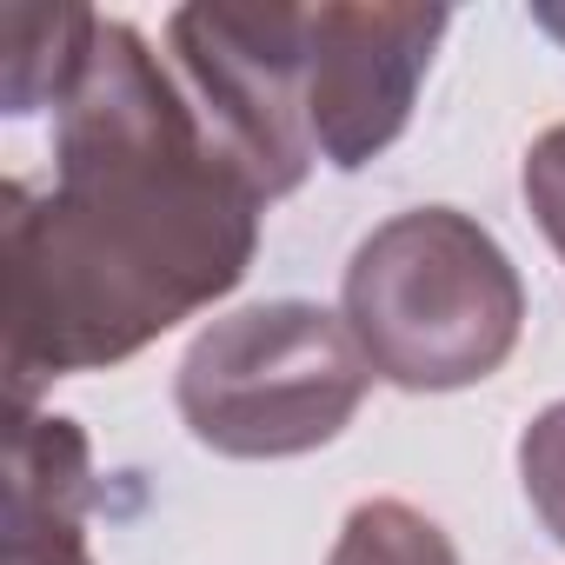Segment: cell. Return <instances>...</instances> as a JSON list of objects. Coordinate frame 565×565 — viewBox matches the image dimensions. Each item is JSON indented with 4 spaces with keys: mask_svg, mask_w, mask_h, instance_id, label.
Here are the masks:
<instances>
[{
    "mask_svg": "<svg viewBox=\"0 0 565 565\" xmlns=\"http://www.w3.org/2000/svg\"><path fill=\"white\" fill-rule=\"evenodd\" d=\"M266 193L140 28L94 14L54 100V186L8 180V386L107 373L226 300Z\"/></svg>",
    "mask_w": 565,
    "mask_h": 565,
    "instance_id": "obj_1",
    "label": "cell"
},
{
    "mask_svg": "<svg viewBox=\"0 0 565 565\" xmlns=\"http://www.w3.org/2000/svg\"><path fill=\"white\" fill-rule=\"evenodd\" d=\"M340 320L373 380L399 393H459L492 380L525 333L512 253L459 206H413L373 226L347 266Z\"/></svg>",
    "mask_w": 565,
    "mask_h": 565,
    "instance_id": "obj_2",
    "label": "cell"
},
{
    "mask_svg": "<svg viewBox=\"0 0 565 565\" xmlns=\"http://www.w3.org/2000/svg\"><path fill=\"white\" fill-rule=\"evenodd\" d=\"M373 366L353 327L313 300H259L213 320L173 380V406L186 433L226 459H300L333 446Z\"/></svg>",
    "mask_w": 565,
    "mask_h": 565,
    "instance_id": "obj_3",
    "label": "cell"
},
{
    "mask_svg": "<svg viewBox=\"0 0 565 565\" xmlns=\"http://www.w3.org/2000/svg\"><path fill=\"white\" fill-rule=\"evenodd\" d=\"M173 74L246 160L266 200L307 180V74H300V8H180L167 21Z\"/></svg>",
    "mask_w": 565,
    "mask_h": 565,
    "instance_id": "obj_4",
    "label": "cell"
},
{
    "mask_svg": "<svg viewBox=\"0 0 565 565\" xmlns=\"http://www.w3.org/2000/svg\"><path fill=\"white\" fill-rule=\"evenodd\" d=\"M446 28V8H353V0L300 8L307 134L327 167L353 173L406 134Z\"/></svg>",
    "mask_w": 565,
    "mask_h": 565,
    "instance_id": "obj_5",
    "label": "cell"
},
{
    "mask_svg": "<svg viewBox=\"0 0 565 565\" xmlns=\"http://www.w3.org/2000/svg\"><path fill=\"white\" fill-rule=\"evenodd\" d=\"M94 452L61 413H14L8 433V532L0 565H94L87 552Z\"/></svg>",
    "mask_w": 565,
    "mask_h": 565,
    "instance_id": "obj_6",
    "label": "cell"
},
{
    "mask_svg": "<svg viewBox=\"0 0 565 565\" xmlns=\"http://www.w3.org/2000/svg\"><path fill=\"white\" fill-rule=\"evenodd\" d=\"M94 14H61V8H8L0 14V107L8 114H41L61 100L81 47H87Z\"/></svg>",
    "mask_w": 565,
    "mask_h": 565,
    "instance_id": "obj_7",
    "label": "cell"
},
{
    "mask_svg": "<svg viewBox=\"0 0 565 565\" xmlns=\"http://www.w3.org/2000/svg\"><path fill=\"white\" fill-rule=\"evenodd\" d=\"M327 565H459L452 539L406 499H366L347 512Z\"/></svg>",
    "mask_w": 565,
    "mask_h": 565,
    "instance_id": "obj_8",
    "label": "cell"
},
{
    "mask_svg": "<svg viewBox=\"0 0 565 565\" xmlns=\"http://www.w3.org/2000/svg\"><path fill=\"white\" fill-rule=\"evenodd\" d=\"M519 479H525V499H532L539 525L565 545V399L545 406L519 433Z\"/></svg>",
    "mask_w": 565,
    "mask_h": 565,
    "instance_id": "obj_9",
    "label": "cell"
},
{
    "mask_svg": "<svg viewBox=\"0 0 565 565\" xmlns=\"http://www.w3.org/2000/svg\"><path fill=\"white\" fill-rule=\"evenodd\" d=\"M519 186H525V206H532L539 233H545L552 253L565 259V127H545V134L525 147Z\"/></svg>",
    "mask_w": 565,
    "mask_h": 565,
    "instance_id": "obj_10",
    "label": "cell"
},
{
    "mask_svg": "<svg viewBox=\"0 0 565 565\" xmlns=\"http://www.w3.org/2000/svg\"><path fill=\"white\" fill-rule=\"evenodd\" d=\"M532 21H539L545 34H558V41H565V8H532Z\"/></svg>",
    "mask_w": 565,
    "mask_h": 565,
    "instance_id": "obj_11",
    "label": "cell"
}]
</instances>
